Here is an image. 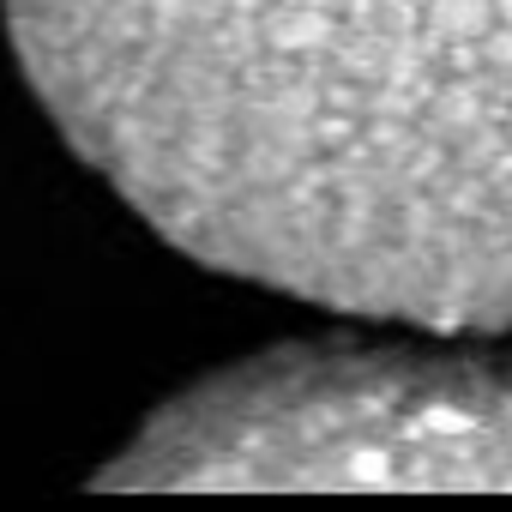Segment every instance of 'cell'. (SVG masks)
<instances>
[{
	"mask_svg": "<svg viewBox=\"0 0 512 512\" xmlns=\"http://www.w3.org/2000/svg\"><path fill=\"white\" fill-rule=\"evenodd\" d=\"M73 151L235 278L512 326V0H0Z\"/></svg>",
	"mask_w": 512,
	"mask_h": 512,
	"instance_id": "1",
	"label": "cell"
},
{
	"mask_svg": "<svg viewBox=\"0 0 512 512\" xmlns=\"http://www.w3.org/2000/svg\"><path fill=\"white\" fill-rule=\"evenodd\" d=\"M115 488H512V362L296 344L199 380L103 470Z\"/></svg>",
	"mask_w": 512,
	"mask_h": 512,
	"instance_id": "2",
	"label": "cell"
}]
</instances>
